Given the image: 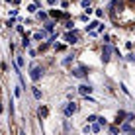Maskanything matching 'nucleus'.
Masks as SVG:
<instances>
[{"label":"nucleus","mask_w":135,"mask_h":135,"mask_svg":"<svg viewBox=\"0 0 135 135\" xmlns=\"http://www.w3.org/2000/svg\"><path fill=\"white\" fill-rule=\"evenodd\" d=\"M37 18H39V20H47V14H45V12H39V14H37Z\"/></svg>","instance_id":"f8f14e48"},{"label":"nucleus","mask_w":135,"mask_h":135,"mask_svg":"<svg viewBox=\"0 0 135 135\" xmlns=\"http://www.w3.org/2000/svg\"><path fill=\"white\" fill-rule=\"evenodd\" d=\"M110 55H112V47L106 45V47L102 49V59H104V61H110Z\"/></svg>","instance_id":"7ed1b4c3"},{"label":"nucleus","mask_w":135,"mask_h":135,"mask_svg":"<svg viewBox=\"0 0 135 135\" xmlns=\"http://www.w3.org/2000/svg\"><path fill=\"white\" fill-rule=\"evenodd\" d=\"M65 39H67V43H76V35H73V33H67Z\"/></svg>","instance_id":"423d86ee"},{"label":"nucleus","mask_w":135,"mask_h":135,"mask_svg":"<svg viewBox=\"0 0 135 135\" xmlns=\"http://www.w3.org/2000/svg\"><path fill=\"white\" fill-rule=\"evenodd\" d=\"M73 59H74V55H67V57H65V59H63V61H61V65H63V67H67V65H69V63H71V61H73Z\"/></svg>","instance_id":"6e6552de"},{"label":"nucleus","mask_w":135,"mask_h":135,"mask_svg":"<svg viewBox=\"0 0 135 135\" xmlns=\"http://www.w3.org/2000/svg\"><path fill=\"white\" fill-rule=\"evenodd\" d=\"M96 119H98L96 115H88V118H86V122H88V123H92V122H96Z\"/></svg>","instance_id":"ddd939ff"},{"label":"nucleus","mask_w":135,"mask_h":135,"mask_svg":"<svg viewBox=\"0 0 135 135\" xmlns=\"http://www.w3.org/2000/svg\"><path fill=\"white\" fill-rule=\"evenodd\" d=\"M82 74H84V73H82V69H76V71H74V76H82Z\"/></svg>","instance_id":"2eb2a0df"},{"label":"nucleus","mask_w":135,"mask_h":135,"mask_svg":"<svg viewBox=\"0 0 135 135\" xmlns=\"http://www.w3.org/2000/svg\"><path fill=\"white\" fill-rule=\"evenodd\" d=\"M82 133H90V125H88V123L84 125V127H82Z\"/></svg>","instance_id":"dca6fc26"},{"label":"nucleus","mask_w":135,"mask_h":135,"mask_svg":"<svg viewBox=\"0 0 135 135\" xmlns=\"http://www.w3.org/2000/svg\"><path fill=\"white\" fill-rule=\"evenodd\" d=\"M16 65H18V67H24V57H22V55L16 57Z\"/></svg>","instance_id":"9d476101"},{"label":"nucleus","mask_w":135,"mask_h":135,"mask_svg":"<svg viewBox=\"0 0 135 135\" xmlns=\"http://www.w3.org/2000/svg\"><path fill=\"white\" fill-rule=\"evenodd\" d=\"M39 115H47V108H39Z\"/></svg>","instance_id":"f3484780"},{"label":"nucleus","mask_w":135,"mask_h":135,"mask_svg":"<svg viewBox=\"0 0 135 135\" xmlns=\"http://www.w3.org/2000/svg\"><path fill=\"white\" fill-rule=\"evenodd\" d=\"M76 112H78V106L74 104V102L67 104V108H65V114H67V115H73V114H76Z\"/></svg>","instance_id":"f03ea898"},{"label":"nucleus","mask_w":135,"mask_h":135,"mask_svg":"<svg viewBox=\"0 0 135 135\" xmlns=\"http://www.w3.org/2000/svg\"><path fill=\"white\" fill-rule=\"evenodd\" d=\"M96 26H98V22H90V24H88V30H94Z\"/></svg>","instance_id":"4468645a"},{"label":"nucleus","mask_w":135,"mask_h":135,"mask_svg":"<svg viewBox=\"0 0 135 135\" xmlns=\"http://www.w3.org/2000/svg\"><path fill=\"white\" fill-rule=\"evenodd\" d=\"M47 4H49V6H55V4H57V0H47Z\"/></svg>","instance_id":"a211bd4d"},{"label":"nucleus","mask_w":135,"mask_h":135,"mask_svg":"<svg viewBox=\"0 0 135 135\" xmlns=\"http://www.w3.org/2000/svg\"><path fill=\"white\" fill-rule=\"evenodd\" d=\"M31 92H33V96H35V100H41V90L37 86H33L31 88Z\"/></svg>","instance_id":"1a4fd4ad"},{"label":"nucleus","mask_w":135,"mask_h":135,"mask_svg":"<svg viewBox=\"0 0 135 135\" xmlns=\"http://www.w3.org/2000/svg\"><path fill=\"white\" fill-rule=\"evenodd\" d=\"M41 74H43V69H41V67H33L30 76H31V80H33V82H37V80L41 78Z\"/></svg>","instance_id":"f257e3e1"},{"label":"nucleus","mask_w":135,"mask_h":135,"mask_svg":"<svg viewBox=\"0 0 135 135\" xmlns=\"http://www.w3.org/2000/svg\"><path fill=\"white\" fill-rule=\"evenodd\" d=\"M90 131H94V133H98L100 131V125L96 123V125H90Z\"/></svg>","instance_id":"9b49d317"},{"label":"nucleus","mask_w":135,"mask_h":135,"mask_svg":"<svg viewBox=\"0 0 135 135\" xmlns=\"http://www.w3.org/2000/svg\"><path fill=\"white\" fill-rule=\"evenodd\" d=\"M45 37H47L45 31H35V33H33V39H35V41H43Z\"/></svg>","instance_id":"39448f33"},{"label":"nucleus","mask_w":135,"mask_h":135,"mask_svg":"<svg viewBox=\"0 0 135 135\" xmlns=\"http://www.w3.org/2000/svg\"><path fill=\"white\" fill-rule=\"evenodd\" d=\"M78 92H80L82 96H88V94L92 92V86H88V84H82L80 88H78Z\"/></svg>","instance_id":"20e7f679"},{"label":"nucleus","mask_w":135,"mask_h":135,"mask_svg":"<svg viewBox=\"0 0 135 135\" xmlns=\"http://www.w3.org/2000/svg\"><path fill=\"white\" fill-rule=\"evenodd\" d=\"M131 129H133V127H131V122H129V119H127V123H123V125H122V131L129 133V131H131Z\"/></svg>","instance_id":"0eeeda50"}]
</instances>
